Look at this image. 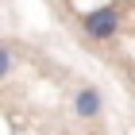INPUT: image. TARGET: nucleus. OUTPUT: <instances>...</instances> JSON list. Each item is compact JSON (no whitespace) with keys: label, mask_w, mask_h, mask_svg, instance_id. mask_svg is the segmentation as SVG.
Returning <instances> with one entry per match:
<instances>
[{"label":"nucleus","mask_w":135,"mask_h":135,"mask_svg":"<svg viewBox=\"0 0 135 135\" xmlns=\"http://www.w3.org/2000/svg\"><path fill=\"white\" fill-rule=\"evenodd\" d=\"M100 108H104V100H100V93H97L93 85H85V89L73 93V112L81 116V120H97Z\"/></svg>","instance_id":"2"},{"label":"nucleus","mask_w":135,"mask_h":135,"mask_svg":"<svg viewBox=\"0 0 135 135\" xmlns=\"http://www.w3.org/2000/svg\"><path fill=\"white\" fill-rule=\"evenodd\" d=\"M12 70H16V54H12V42H0V81H8Z\"/></svg>","instance_id":"3"},{"label":"nucleus","mask_w":135,"mask_h":135,"mask_svg":"<svg viewBox=\"0 0 135 135\" xmlns=\"http://www.w3.org/2000/svg\"><path fill=\"white\" fill-rule=\"evenodd\" d=\"M81 27H85V35H89L93 42L116 39V35H120V8H116V4H100V8L85 12V16H81Z\"/></svg>","instance_id":"1"}]
</instances>
